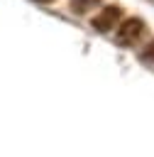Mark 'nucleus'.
<instances>
[{"label": "nucleus", "instance_id": "1", "mask_svg": "<svg viewBox=\"0 0 154 157\" xmlns=\"http://www.w3.org/2000/svg\"><path fill=\"white\" fill-rule=\"evenodd\" d=\"M142 32H144V22L139 17H130L125 22H120V27H117V42L120 44H132L134 39H139Z\"/></svg>", "mask_w": 154, "mask_h": 157}, {"label": "nucleus", "instance_id": "2", "mask_svg": "<svg viewBox=\"0 0 154 157\" xmlns=\"http://www.w3.org/2000/svg\"><path fill=\"white\" fill-rule=\"evenodd\" d=\"M117 20H120V10H117L115 5H108V7H103V10L93 17L90 25H93V29H98V32H110Z\"/></svg>", "mask_w": 154, "mask_h": 157}, {"label": "nucleus", "instance_id": "3", "mask_svg": "<svg viewBox=\"0 0 154 157\" xmlns=\"http://www.w3.org/2000/svg\"><path fill=\"white\" fill-rule=\"evenodd\" d=\"M95 2H98V0H71V10H73V12H86V10H90Z\"/></svg>", "mask_w": 154, "mask_h": 157}, {"label": "nucleus", "instance_id": "4", "mask_svg": "<svg viewBox=\"0 0 154 157\" xmlns=\"http://www.w3.org/2000/svg\"><path fill=\"white\" fill-rule=\"evenodd\" d=\"M144 56H147L149 61H154V42H152V44L147 47V52H144Z\"/></svg>", "mask_w": 154, "mask_h": 157}, {"label": "nucleus", "instance_id": "5", "mask_svg": "<svg viewBox=\"0 0 154 157\" xmlns=\"http://www.w3.org/2000/svg\"><path fill=\"white\" fill-rule=\"evenodd\" d=\"M37 2H51V0H37Z\"/></svg>", "mask_w": 154, "mask_h": 157}]
</instances>
